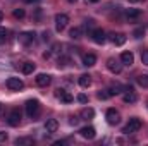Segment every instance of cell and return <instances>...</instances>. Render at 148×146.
Returning a JSON list of instances; mask_svg holds the SVG:
<instances>
[{"label":"cell","instance_id":"6da1fadb","mask_svg":"<svg viewBox=\"0 0 148 146\" xmlns=\"http://www.w3.org/2000/svg\"><path fill=\"white\" fill-rule=\"evenodd\" d=\"M24 107H26V113H28V117L35 119V117L40 115V102H38V100H28Z\"/></svg>","mask_w":148,"mask_h":146},{"label":"cell","instance_id":"7a4b0ae2","mask_svg":"<svg viewBox=\"0 0 148 146\" xmlns=\"http://www.w3.org/2000/svg\"><path fill=\"white\" fill-rule=\"evenodd\" d=\"M67 23H69V16H67V14H57V16H55V29H57L59 33L66 29Z\"/></svg>","mask_w":148,"mask_h":146},{"label":"cell","instance_id":"3957f363","mask_svg":"<svg viewBox=\"0 0 148 146\" xmlns=\"http://www.w3.org/2000/svg\"><path fill=\"white\" fill-rule=\"evenodd\" d=\"M140 127H141V120H140V119H136V117H133V119H129V122L126 124V127H124V131H122V132L131 134V132H136Z\"/></svg>","mask_w":148,"mask_h":146},{"label":"cell","instance_id":"277c9868","mask_svg":"<svg viewBox=\"0 0 148 146\" xmlns=\"http://www.w3.org/2000/svg\"><path fill=\"white\" fill-rule=\"evenodd\" d=\"M19 43L23 45V46H29V45H33V41H35V33H31V31H24V33H21L19 36Z\"/></svg>","mask_w":148,"mask_h":146},{"label":"cell","instance_id":"5b68a950","mask_svg":"<svg viewBox=\"0 0 148 146\" xmlns=\"http://www.w3.org/2000/svg\"><path fill=\"white\" fill-rule=\"evenodd\" d=\"M7 122L10 124V126H19V122H21V110L19 108H12L10 110V113H9V117H7Z\"/></svg>","mask_w":148,"mask_h":146},{"label":"cell","instance_id":"8992f818","mask_svg":"<svg viewBox=\"0 0 148 146\" xmlns=\"http://www.w3.org/2000/svg\"><path fill=\"white\" fill-rule=\"evenodd\" d=\"M7 88L12 89V91H19V89L24 88V83H23L19 77H9V79H7Z\"/></svg>","mask_w":148,"mask_h":146},{"label":"cell","instance_id":"52a82bcc","mask_svg":"<svg viewBox=\"0 0 148 146\" xmlns=\"http://www.w3.org/2000/svg\"><path fill=\"white\" fill-rule=\"evenodd\" d=\"M105 117H107V122L112 124V126H114V124H119V120H121V115H119V112L115 108H109Z\"/></svg>","mask_w":148,"mask_h":146},{"label":"cell","instance_id":"ba28073f","mask_svg":"<svg viewBox=\"0 0 148 146\" xmlns=\"http://www.w3.org/2000/svg\"><path fill=\"white\" fill-rule=\"evenodd\" d=\"M91 38H93V41L95 43H98V45H102V43H105V33H103V29H93L91 31Z\"/></svg>","mask_w":148,"mask_h":146},{"label":"cell","instance_id":"9c48e42d","mask_svg":"<svg viewBox=\"0 0 148 146\" xmlns=\"http://www.w3.org/2000/svg\"><path fill=\"white\" fill-rule=\"evenodd\" d=\"M107 67H109V71L114 72V74H119L122 71V65H121L115 59H109V60H107Z\"/></svg>","mask_w":148,"mask_h":146},{"label":"cell","instance_id":"30bf717a","mask_svg":"<svg viewBox=\"0 0 148 146\" xmlns=\"http://www.w3.org/2000/svg\"><path fill=\"white\" fill-rule=\"evenodd\" d=\"M55 96L60 98V102H64V103H71V102L74 100L73 95H69V93L64 91V89H57V91H55Z\"/></svg>","mask_w":148,"mask_h":146},{"label":"cell","instance_id":"8fae6325","mask_svg":"<svg viewBox=\"0 0 148 146\" xmlns=\"http://www.w3.org/2000/svg\"><path fill=\"white\" fill-rule=\"evenodd\" d=\"M35 83L38 86H48L50 84V76L48 74H38L35 77Z\"/></svg>","mask_w":148,"mask_h":146},{"label":"cell","instance_id":"7c38bea8","mask_svg":"<svg viewBox=\"0 0 148 146\" xmlns=\"http://www.w3.org/2000/svg\"><path fill=\"white\" fill-rule=\"evenodd\" d=\"M79 134H81L84 139H93L97 132H95V129H93V127H90V126H88V127H83V129L79 131Z\"/></svg>","mask_w":148,"mask_h":146},{"label":"cell","instance_id":"4fadbf2b","mask_svg":"<svg viewBox=\"0 0 148 146\" xmlns=\"http://www.w3.org/2000/svg\"><path fill=\"white\" fill-rule=\"evenodd\" d=\"M121 62H122L124 65H133V62H134V55H133L131 52H124V53L121 55Z\"/></svg>","mask_w":148,"mask_h":146},{"label":"cell","instance_id":"5bb4252c","mask_svg":"<svg viewBox=\"0 0 148 146\" xmlns=\"http://www.w3.org/2000/svg\"><path fill=\"white\" fill-rule=\"evenodd\" d=\"M95 64H97V57H95L93 53H86V55H83V65L91 67V65H95Z\"/></svg>","mask_w":148,"mask_h":146},{"label":"cell","instance_id":"9a60e30c","mask_svg":"<svg viewBox=\"0 0 148 146\" xmlns=\"http://www.w3.org/2000/svg\"><path fill=\"white\" fill-rule=\"evenodd\" d=\"M45 129H47V132H55V131L59 129V122H57L55 119H48V120L45 122Z\"/></svg>","mask_w":148,"mask_h":146},{"label":"cell","instance_id":"2e32d148","mask_svg":"<svg viewBox=\"0 0 148 146\" xmlns=\"http://www.w3.org/2000/svg\"><path fill=\"white\" fill-rule=\"evenodd\" d=\"M110 40H112V43H114L115 46H121V45L126 43V35H122V33H119V35H112Z\"/></svg>","mask_w":148,"mask_h":146},{"label":"cell","instance_id":"e0dca14e","mask_svg":"<svg viewBox=\"0 0 148 146\" xmlns=\"http://www.w3.org/2000/svg\"><path fill=\"white\" fill-rule=\"evenodd\" d=\"M122 100H124L126 103H134V102L138 100V96H136V93H134L133 89H127V93H124Z\"/></svg>","mask_w":148,"mask_h":146},{"label":"cell","instance_id":"ac0fdd59","mask_svg":"<svg viewBox=\"0 0 148 146\" xmlns=\"http://www.w3.org/2000/svg\"><path fill=\"white\" fill-rule=\"evenodd\" d=\"M90 84H91V76H90V74L79 76V86H81V88H88Z\"/></svg>","mask_w":148,"mask_h":146},{"label":"cell","instance_id":"d6986e66","mask_svg":"<svg viewBox=\"0 0 148 146\" xmlns=\"http://www.w3.org/2000/svg\"><path fill=\"white\" fill-rule=\"evenodd\" d=\"M140 14H141V10H138V9H127L126 10L127 19H136V17H140Z\"/></svg>","mask_w":148,"mask_h":146},{"label":"cell","instance_id":"ffe728a7","mask_svg":"<svg viewBox=\"0 0 148 146\" xmlns=\"http://www.w3.org/2000/svg\"><path fill=\"white\" fill-rule=\"evenodd\" d=\"M35 71V64L33 62H24L23 64V74H31Z\"/></svg>","mask_w":148,"mask_h":146},{"label":"cell","instance_id":"44dd1931","mask_svg":"<svg viewBox=\"0 0 148 146\" xmlns=\"http://www.w3.org/2000/svg\"><path fill=\"white\" fill-rule=\"evenodd\" d=\"M81 33H83L81 28H73V29L69 31V36L73 38V40H77V38H81Z\"/></svg>","mask_w":148,"mask_h":146},{"label":"cell","instance_id":"7402d4cb","mask_svg":"<svg viewBox=\"0 0 148 146\" xmlns=\"http://www.w3.org/2000/svg\"><path fill=\"white\" fill-rule=\"evenodd\" d=\"M93 115H95L93 108H84V110H81V117H83V119H86V120H88V119H91Z\"/></svg>","mask_w":148,"mask_h":146},{"label":"cell","instance_id":"603a6c76","mask_svg":"<svg viewBox=\"0 0 148 146\" xmlns=\"http://www.w3.org/2000/svg\"><path fill=\"white\" fill-rule=\"evenodd\" d=\"M16 145H35V141L31 138H17L16 139Z\"/></svg>","mask_w":148,"mask_h":146},{"label":"cell","instance_id":"cb8c5ba5","mask_svg":"<svg viewBox=\"0 0 148 146\" xmlns=\"http://www.w3.org/2000/svg\"><path fill=\"white\" fill-rule=\"evenodd\" d=\"M138 84L143 86V88H148V74H143L138 77Z\"/></svg>","mask_w":148,"mask_h":146},{"label":"cell","instance_id":"d4e9b609","mask_svg":"<svg viewBox=\"0 0 148 146\" xmlns=\"http://www.w3.org/2000/svg\"><path fill=\"white\" fill-rule=\"evenodd\" d=\"M7 35H9L7 29H5V28H0V45H3V43L7 41Z\"/></svg>","mask_w":148,"mask_h":146},{"label":"cell","instance_id":"484cf974","mask_svg":"<svg viewBox=\"0 0 148 146\" xmlns=\"http://www.w3.org/2000/svg\"><path fill=\"white\" fill-rule=\"evenodd\" d=\"M121 89H122V86H121V84H114L110 89H109V93H110V96H112V95H119V93H121Z\"/></svg>","mask_w":148,"mask_h":146},{"label":"cell","instance_id":"4316f807","mask_svg":"<svg viewBox=\"0 0 148 146\" xmlns=\"http://www.w3.org/2000/svg\"><path fill=\"white\" fill-rule=\"evenodd\" d=\"M100 100H107L109 96H110V93H109V89H103V91H98V95H97Z\"/></svg>","mask_w":148,"mask_h":146},{"label":"cell","instance_id":"83f0119b","mask_svg":"<svg viewBox=\"0 0 148 146\" xmlns=\"http://www.w3.org/2000/svg\"><path fill=\"white\" fill-rule=\"evenodd\" d=\"M14 17L16 19H23L24 17V9H16L14 10Z\"/></svg>","mask_w":148,"mask_h":146},{"label":"cell","instance_id":"f1b7e54d","mask_svg":"<svg viewBox=\"0 0 148 146\" xmlns=\"http://www.w3.org/2000/svg\"><path fill=\"white\" fill-rule=\"evenodd\" d=\"M141 62H143L145 65H148V50H143V52H141Z\"/></svg>","mask_w":148,"mask_h":146},{"label":"cell","instance_id":"f546056e","mask_svg":"<svg viewBox=\"0 0 148 146\" xmlns=\"http://www.w3.org/2000/svg\"><path fill=\"white\" fill-rule=\"evenodd\" d=\"M67 64H69V59H67V57L59 59V67H64V65H67Z\"/></svg>","mask_w":148,"mask_h":146},{"label":"cell","instance_id":"4dcf8cb0","mask_svg":"<svg viewBox=\"0 0 148 146\" xmlns=\"http://www.w3.org/2000/svg\"><path fill=\"white\" fill-rule=\"evenodd\" d=\"M145 35V31H143V28H138V29H134V36L136 38H141Z\"/></svg>","mask_w":148,"mask_h":146},{"label":"cell","instance_id":"1f68e13d","mask_svg":"<svg viewBox=\"0 0 148 146\" xmlns=\"http://www.w3.org/2000/svg\"><path fill=\"white\" fill-rule=\"evenodd\" d=\"M77 102H81V103H86V102H88L86 95H79V96H77Z\"/></svg>","mask_w":148,"mask_h":146},{"label":"cell","instance_id":"d6a6232c","mask_svg":"<svg viewBox=\"0 0 148 146\" xmlns=\"http://www.w3.org/2000/svg\"><path fill=\"white\" fill-rule=\"evenodd\" d=\"M5 139H7V134H5V132H0V143L5 141Z\"/></svg>","mask_w":148,"mask_h":146},{"label":"cell","instance_id":"836d02e7","mask_svg":"<svg viewBox=\"0 0 148 146\" xmlns=\"http://www.w3.org/2000/svg\"><path fill=\"white\" fill-rule=\"evenodd\" d=\"M77 120H79L77 117H73V119H71V124H73V126H76V124H77Z\"/></svg>","mask_w":148,"mask_h":146},{"label":"cell","instance_id":"e575fe53","mask_svg":"<svg viewBox=\"0 0 148 146\" xmlns=\"http://www.w3.org/2000/svg\"><path fill=\"white\" fill-rule=\"evenodd\" d=\"M24 3H35V2H40V0H23Z\"/></svg>","mask_w":148,"mask_h":146},{"label":"cell","instance_id":"d590c367","mask_svg":"<svg viewBox=\"0 0 148 146\" xmlns=\"http://www.w3.org/2000/svg\"><path fill=\"white\" fill-rule=\"evenodd\" d=\"M48 38H50V35H48V33H47V31H45V33H43V40H45V41H47V40H48Z\"/></svg>","mask_w":148,"mask_h":146},{"label":"cell","instance_id":"8d00e7d4","mask_svg":"<svg viewBox=\"0 0 148 146\" xmlns=\"http://www.w3.org/2000/svg\"><path fill=\"white\" fill-rule=\"evenodd\" d=\"M86 3H97V2H100V0H84Z\"/></svg>","mask_w":148,"mask_h":146},{"label":"cell","instance_id":"74e56055","mask_svg":"<svg viewBox=\"0 0 148 146\" xmlns=\"http://www.w3.org/2000/svg\"><path fill=\"white\" fill-rule=\"evenodd\" d=\"M2 19H3V12L0 10V23H2Z\"/></svg>","mask_w":148,"mask_h":146},{"label":"cell","instance_id":"f35d334b","mask_svg":"<svg viewBox=\"0 0 148 146\" xmlns=\"http://www.w3.org/2000/svg\"><path fill=\"white\" fill-rule=\"evenodd\" d=\"M129 2H131V3H136V2H140V0H129Z\"/></svg>","mask_w":148,"mask_h":146},{"label":"cell","instance_id":"ab89813d","mask_svg":"<svg viewBox=\"0 0 148 146\" xmlns=\"http://www.w3.org/2000/svg\"><path fill=\"white\" fill-rule=\"evenodd\" d=\"M67 2H71V3H74V2H76V0H67Z\"/></svg>","mask_w":148,"mask_h":146},{"label":"cell","instance_id":"60d3db41","mask_svg":"<svg viewBox=\"0 0 148 146\" xmlns=\"http://www.w3.org/2000/svg\"><path fill=\"white\" fill-rule=\"evenodd\" d=\"M0 110H2V105H0Z\"/></svg>","mask_w":148,"mask_h":146}]
</instances>
